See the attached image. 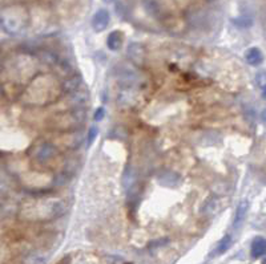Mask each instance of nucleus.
<instances>
[{
	"label": "nucleus",
	"mask_w": 266,
	"mask_h": 264,
	"mask_svg": "<svg viewBox=\"0 0 266 264\" xmlns=\"http://www.w3.org/2000/svg\"><path fill=\"white\" fill-rule=\"evenodd\" d=\"M28 14L24 8L12 7L4 11L0 16V24L6 32L11 35L21 34L27 27Z\"/></svg>",
	"instance_id": "1"
},
{
	"label": "nucleus",
	"mask_w": 266,
	"mask_h": 264,
	"mask_svg": "<svg viewBox=\"0 0 266 264\" xmlns=\"http://www.w3.org/2000/svg\"><path fill=\"white\" fill-rule=\"evenodd\" d=\"M56 155H57V149L49 142H42V144L36 145L31 153V157L35 161L42 162V163L51 161Z\"/></svg>",
	"instance_id": "2"
},
{
	"label": "nucleus",
	"mask_w": 266,
	"mask_h": 264,
	"mask_svg": "<svg viewBox=\"0 0 266 264\" xmlns=\"http://www.w3.org/2000/svg\"><path fill=\"white\" fill-rule=\"evenodd\" d=\"M128 58L136 67H142L146 61V49L140 43H131L127 48Z\"/></svg>",
	"instance_id": "3"
},
{
	"label": "nucleus",
	"mask_w": 266,
	"mask_h": 264,
	"mask_svg": "<svg viewBox=\"0 0 266 264\" xmlns=\"http://www.w3.org/2000/svg\"><path fill=\"white\" fill-rule=\"evenodd\" d=\"M109 21H111V15H109V12H108L107 10H99L96 14L94 15V17H92V28H94L95 32L100 34V32L107 29Z\"/></svg>",
	"instance_id": "4"
},
{
	"label": "nucleus",
	"mask_w": 266,
	"mask_h": 264,
	"mask_svg": "<svg viewBox=\"0 0 266 264\" xmlns=\"http://www.w3.org/2000/svg\"><path fill=\"white\" fill-rule=\"evenodd\" d=\"M141 3L142 7H144V10H145V12L149 16H152L153 19H157V20L163 19L164 11L157 0H142Z\"/></svg>",
	"instance_id": "5"
},
{
	"label": "nucleus",
	"mask_w": 266,
	"mask_h": 264,
	"mask_svg": "<svg viewBox=\"0 0 266 264\" xmlns=\"http://www.w3.org/2000/svg\"><path fill=\"white\" fill-rule=\"evenodd\" d=\"M157 181L160 182V185L165 186V187H176L180 182V175L170 170H164L157 175Z\"/></svg>",
	"instance_id": "6"
},
{
	"label": "nucleus",
	"mask_w": 266,
	"mask_h": 264,
	"mask_svg": "<svg viewBox=\"0 0 266 264\" xmlns=\"http://www.w3.org/2000/svg\"><path fill=\"white\" fill-rule=\"evenodd\" d=\"M248 210H249V202L246 199H244V201L239 203V206L235 209L234 220H233L234 228H240L242 226V223H244L246 218V214H248Z\"/></svg>",
	"instance_id": "7"
},
{
	"label": "nucleus",
	"mask_w": 266,
	"mask_h": 264,
	"mask_svg": "<svg viewBox=\"0 0 266 264\" xmlns=\"http://www.w3.org/2000/svg\"><path fill=\"white\" fill-rule=\"evenodd\" d=\"M123 43H124V35L121 31H112L111 34L108 35L107 38V47L111 49L112 52H116L123 47Z\"/></svg>",
	"instance_id": "8"
},
{
	"label": "nucleus",
	"mask_w": 266,
	"mask_h": 264,
	"mask_svg": "<svg viewBox=\"0 0 266 264\" xmlns=\"http://www.w3.org/2000/svg\"><path fill=\"white\" fill-rule=\"evenodd\" d=\"M250 254L252 257L258 259L261 256L266 255V239L262 237L254 238V240L252 242V248H250Z\"/></svg>",
	"instance_id": "9"
},
{
	"label": "nucleus",
	"mask_w": 266,
	"mask_h": 264,
	"mask_svg": "<svg viewBox=\"0 0 266 264\" xmlns=\"http://www.w3.org/2000/svg\"><path fill=\"white\" fill-rule=\"evenodd\" d=\"M81 86H83V79H81L79 75L71 76L68 80H66V81L63 83L62 90L68 94V93H72L75 92V90L80 89Z\"/></svg>",
	"instance_id": "10"
},
{
	"label": "nucleus",
	"mask_w": 266,
	"mask_h": 264,
	"mask_svg": "<svg viewBox=\"0 0 266 264\" xmlns=\"http://www.w3.org/2000/svg\"><path fill=\"white\" fill-rule=\"evenodd\" d=\"M245 58L246 62L253 67L259 65V64H262L263 61L262 52H261L259 48H257V47H252V48L248 49V51L245 52Z\"/></svg>",
	"instance_id": "11"
},
{
	"label": "nucleus",
	"mask_w": 266,
	"mask_h": 264,
	"mask_svg": "<svg viewBox=\"0 0 266 264\" xmlns=\"http://www.w3.org/2000/svg\"><path fill=\"white\" fill-rule=\"evenodd\" d=\"M230 246H232V237H230V235H225V237L220 240V243H218L216 254L218 255L225 254V252L230 248Z\"/></svg>",
	"instance_id": "12"
},
{
	"label": "nucleus",
	"mask_w": 266,
	"mask_h": 264,
	"mask_svg": "<svg viewBox=\"0 0 266 264\" xmlns=\"http://www.w3.org/2000/svg\"><path fill=\"white\" fill-rule=\"evenodd\" d=\"M233 24L235 25V27L239 28H242V29H245V28H250L253 25V19L249 16H239V17H234L233 19Z\"/></svg>",
	"instance_id": "13"
},
{
	"label": "nucleus",
	"mask_w": 266,
	"mask_h": 264,
	"mask_svg": "<svg viewBox=\"0 0 266 264\" xmlns=\"http://www.w3.org/2000/svg\"><path fill=\"white\" fill-rule=\"evenodd\" d=\"M97 134H99V129H97L96 126H92L90 129V131H88V137H86V145H88V146H91V145L94 144V141L96 140V137H97Z\"/></svg>",
	"instance_id": "14"
},
{
	"label": "nucleus",
	"mask_w": 266,
	"mask_h": 264,
	"mask_svg": "<svg viewBox=\"0 0 266 264\" xmlns=\"http://www.w3.org/2000/svg\"><path fill=\"white\" fill-rule=\"evenodd\" d=\"M256 81L258 84V86L263 88L266 85V71H261V72L257 73L256 76Z\"/></svg>",
	"instance_id": "15"
},
{
	"label": "nucleus",
	"mask_w": 266,
	"mask_h": 264,
	"mask_svg": "<svg viewBox=\"0 0 266 264\" xmlns=\"http://www.w3.org/2000/svg\"><path fill=\"white\" fill-rule=\"evenodd\" d=\"M104 117H105V110H104V108H97L94 114L95 121H101Z\"/></svg>",
	"instance_id": "16"
},
{
	"label": "nucleus",
	"mask_w": 266,
	"mask_h": 264,
	"mask_svg": "<svg viewBox=\"0 0 266 264\" xmlns=\"http://www.w3.org/2000/svg\"><path fill=\"white\" fill-rule=\"evenodd\" d=\"M168 242H169V240L166 239V238H164V239L155 240V242H152V243L149 244V246H151V247H160L161 244H165V243H168Z\"/></svg>",
	"instance_id": "17"
},
{
	"label": "nucleus",
	"mask_w": 266,
	"mask_h": 264,
	"mask_svg": "<svg viewBox=\"0 0 266 264\" xmlns=\"http://www.w3.org/2000/svg\"><path fill=\"white\" fill-rule=\"evenodd\" d=\"M261 118H262L263 124H266V109H263L262 114H261Z\"/></svg>",
	"instance_id": "18"
},
{
	"label": "nucleus",
	"mask_w": 266,
	"mask_h": 264,
	"mask_svg": "<svg viewBox=\"0 0 266 264\" xmlns=\"http://www.w3.org/2000/svg\"><path fill=\"white\" fill-rule=\"evenodd\" d=\"M262 98L266 100V85L263 86V90H262Z\"/></svg>",
	"instance_id": "19"
},
{
	"label": "nucleus",
	"mask_w": 266,
	"mask_h": 264,
	"mask_svg": "<svg viewBox=\"0 0 266 264\" xmlns=\"http://www.w3.org/2000/svg\"><path fill=\"white\" fill-rule=\"evenodd\" d=\"M205 2H208V3H213V2H216V0H205Z\"/></svg>",
	"instance_id": "20"
},
{
	"label": "nucleus",
	"mask_w": 266,
	"mask_h": 264,
	"mask_svg": "<svg viewBox=\"0 0 266 264\" xmlns=\"http://www.w3.org/2000/svg\"><path fill=\"white\" fill-rule=\"evenodd\" d=\"M262 263H265V264H266V256H265V257H263V260H262Z\"/></svg>",
	"instance_id": "21"
},
{
	"label": "nucleus",
	"mask_w": 266,
	"mask_h": 264,
	"mask_svg": "<svg viewBox=\"0 0 266 264\" xmlns=\"http://www.w3.org/2000/svg\"><path fill=\"white\" fill-rule=\"evenodd\" d=\"M104 2H107V3H109V2H111V0H104Z\"/></svg>",
	"instance_id": "22"
}]
</instances>
